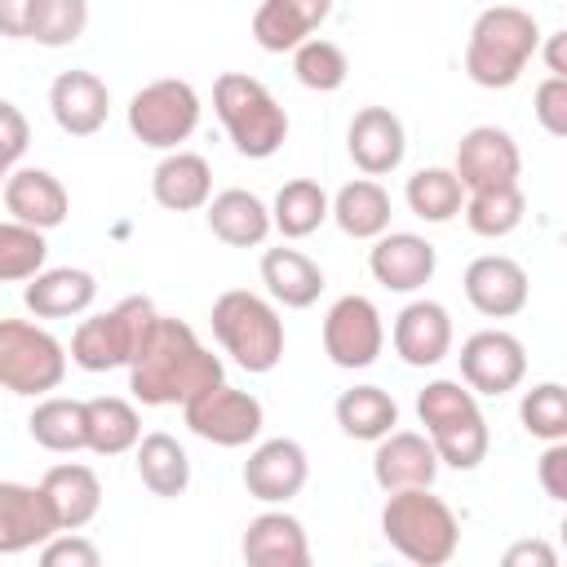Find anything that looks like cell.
<instances>
[{"mask_svg":"<svg viewBox=\"0 0 567 567\" xmlns=\"http://www.w3.org/2000/svg\"><path fill=\"white\" fill-rule=\"evenodd\" d=\"M217 381H226V368L195 337V328L173 319V315H155L133 363H128L133 399L146 408H173V403H186Z\"/></svg>","mask_w":567,"mask_h":567,"instance_id":"6da1fadb","label":"cell"},{"mask_svg":"<svg viewBox=\"0 0 567 567\" xmlns=\"http://www.w3.org/2000/svg\"><path fill=\"white\" fill-rule=\"evenodd\" d=\"M540 44V27L518 4H492L474 18L465 40V75L478 89H509L518 84L523 66Z\"/></svg>","mask_w":567,"mask_h":567,"instance_id":"7a4b0ae2","label":"cell"},{"mask_svg":"<svg viewBox=\"0 0 567 567\" xmlns=\"http://www.w3.org/2000/svg\"><path fill=\"white\" fill-rule=\"evenodd\" d=\"M416 416L439 452V465H452V470H478L487 461V447H492V434H487V421L478 412V399L470 385L461 381H430L421 394H416Z\"/></svg>","mask_w":567,"mask_h":567,"instance_id":"3957f363","label":"cell"},{"mask_svg":"<svg viewBox=\"0 0 567 567\" xmlns=\"http://www.w3.org/2000/svg\"><path fill=\"white\" fill-rule=\"evenodd\" d=\"M381 536L416 567H443L461 545V523L430 487H403L385 496Z\"/></svg>","mask_w":567,"mask_h":567,"instance_id":"277c9868","label":"cell"},{"mask_svg":"<svg viewBox=\"0 0 567 567\" xmlns=\"http://www.w3.org/2000/svg\"><path fill=\"white\" fill-rule=\"evenodd\" d=\"M213 111L226 124V133L244 159H270L288 137V111L275 102V93L261 80H252L244 71L217 75Z\"/></svg>","mask_w":567,"mask_h":567,"instance_id":"5b68a950","label":"cell"},{"mask_svg":"<svg viewBox=\"0 0 567 567\" xmlns=\"http://www.w3.org/2000/svg\"><path fill=\"white\" fill-rule=\"evenodd\" d=\"M213 337L244 372H270L284 359V319L248 288H230L213 301Z\"/></svg>","mask_w":567,"mask_h":567,"instance_id":"8992f818","label":"cell"},{"mask_svg":"<svg viewBox=\"0 0 567 567\" xmlns=\"http://www.w3.org/2000/svg\"><path fill=\"white\" fill-rule=\"evenodd\" d=\"M155 301L151 297H124L102 315L80 319L75 337H71V363L84 372H111V368H128L151 319H155Z\"/></svg>","mask_w":567,"mask_h":567,"instance_id":"52a82bcc","label":"cell"},{"mask_svg":"<svg viewBox=\"0 0 567 567\" xmlns=\"http://www.w3.org/2000/svg\"><path fill=\"white\" fill-rule=\"evenodd\" d=\"M66 377V346L31 323V319H0V390L40 399L58 390Z\"/></svg>","mask_w":567,"mask_h":567,"instance_id":"ba28073f","label":"cell"},{"mask_svg":"<svg viewBox=\"0 0 567 567\" xmlns=\"http://www.w3.org/2000/svg\"><path fill=\"white\" fill-rule=\"evenodd\" d=\"M128 128L142 146L177 151L199 128V93L186 80H151L128 102Z\"/></svg>","mask_w":567,"mask_h":567,"instance_id":"9c48e42d","label":"cell"},{"mask_svg":"<svg viewBox=\"0 0 567 567\" xmlns=\"http://www.w3.org/2000/svg\"><path fill=\"white\" fill-rule=\"evenodd\" d=\"M182 416L190 425V434H199L204 443H217V447H244L261 434V403L248 394V390H235L226 381L199 390L195 399L182 403Z\"/></svg>","mask_w":567,"mask_h":567,"instance_id":"30bf717a","label":"cell"},{"mask_svg":"<svg viewBox=\"0 0 567 567\" xmlns=\"http://www.w3.org/2000/svg\"><path fill=\"white\" fill-rule=\"evenodd\" d=\"M385 346V323L381 310L372 306V297L363 292H346L328 306L323 315V354L337 368H372L377 354Z\"/></svg>","mask_w":567,"mask_h":567,"instance_id":"8fae6325","label":"cell"},{"mask_svg":"<svg viewBox=\"0 0 567 567\" xmlns=\"http://www.w3.org/2000/svg\"><path fill=\"white\" fill-rule=\"evenodd\" d=\"M461 377L474 394H492V399L509 394L527 377V350L514 332L483 328V332L465 337V346H461Z\"/></svg>","mask_w":567,"mask_h":567,"instance_id":"7c38bea8","label":"cell"},{"mask_svg":"<svg viewBox=\"0 0 567 567\" xmlns=\"http://www.w3.org/2000/svg\"><path fill=\"white\" fill-rule=\"evenodd\" d=\"M518 168H523V155H518V142L496 128V124H478L470 128L461 142H456V182L470 190H492V186H514L518 182Z\"/></svg>","mask_w":567,"mask_h":567,"instance_id":"4fadbf2b","label":"cell"},{"mask_svg":"<svg viewBox=\"0 0 567 567\" xmlns=\"http://www.w3.org/2000/svg\"><path fill=\"white\" fill-rule=\"evenodd\" d=\"M306 478H310V461L297 439H266L244 461V487L252 501L266 505H288L306 487Z\"/></svg>","mask_w":567,"mask_h":567,"instance_id":"5bb4252c","label":"cell"},{"mask_svg":"<svg viewBox=\"0 0 567 567\" xmlns=\"http://www.w3.org/2000/svg\"><path fill=\"white\" fill-rule=\"evenodd\" d=\"M434 266H439V252L425 235H412V230H381L372 252H368V270L381 288L390 292H416L434 279Z\"/></svg>","mask_w":567,"mask_h":567,"instance_id":"9a60e30c","label":"cell"},{"mask_svg":"<svg viewBox=\"0 0 567 567\" xmlns=\"http://www.w3.org/2000/svg\"><path fill=\"white\" fill-rule=\"evenodd\" d=\"M372 478L381 492H403V487H430L439 478V452L430 434L416 430H390L377 439L372 456Z\"/></svg>","mask_w":567,"mask_h":567,"instance_id":"2e32d148","label":"cell"},{"mask_svg":"<svg viewBox=\"0 0 567 567\" xmlns=\"http://www.w3.org/2000/svg\"><path fill=\"white\" fill-rule=\"evenodd\" d=\"M465 301L487 319H509L527 306V270L514 257L487 252L465 266Z\"/></svg>","mask_w":567,"mask_h":567,"instance_id":"e0dca14e","label":"cell"},{"mask_svg":"<svg viewBox=\"0 0 567 567\" xmlns=\"http://www.w3.org/2000/svg\"><path fill=\"white\" fill-rule=\"evenodd\" d=\"M390 337H394V354L408 368H434L452 350V315L439 301L416 297L394 315V332Z\"/></svg>","mask_w":567,"mask_h":567,"instance_id":"ac0fdd59","label":"cell"},{"mask_svg":"<svg viewBox=\"0 0 567 567\" xmlns=\"http://www.w3.org/2000/svg\"><path fill=\"white\" fill-rule=\"evenodd\" d=\"M346 146H350V159H354L368 177H381V173H394V168L403 164L408 133H403V120H399L390 106H363V111H354V120H350Z\"/></svg>","mask_w":567,"mask_h":567,"instance_id":"d6986e66","label":"cell"},{"mask_svg":"<svg viewBox=\"0 0 567 567\" xmlns=\"http://www.w3.org/2000/svg\"><path fill=\"white\" fill-rule=\"evenodd\" d=\"M58 532L53 509L40 487L0 478V554H27L40 549Z\"/></svg>","mask_w":567,"mask_h":567,"instance_id":"ffe728a7","label":"cell"},{"mask_svg":"<svg viewBox=\"0 0 567 567\" xmlns=\"http://www.w3.org/2000/svg\"><path fill=\"white\" fill-rule=\"evenodd\" d=\"M53 124L71 137H93L111 115V93L93 71H62L49 84Z\"/></svg>","mask_w":567,"mask_h":567,"instance_id":"44dd1931","label":"cell"},{"mask_svg":"<svg viewBox=\"0 0 567 567\" xmlns=\"http://www.w3.org/2000/svg\"><path fill=\"white\" fill-rule=\"evenodd\" d=\"M40 492L53 509V523L58 532H80L97 518L102 509V483L89 465L80 461H62V465H49L44 478H40Z\"/></svg>","mask_w":567,"mask_h":567,"instance_id":"7402d4cb","label":"cell"},{"mask_svg":"<svg viewBox=\"0 0 567 567\" xmlns=\"http://www.w3.org/2000/svg\"><path fill=\"white\" fill-rule=\"evenodd\" d=\"M4 208L13 213V221H27L35 230H53L66 221L71 195L49 168H13L4 177Z\"/></svg>","mask_w":567,"mask_h":567,"instance_id":"603a6c76","label":"cell"},{"mask_svg":"<svg viewBox=\"0 0 567 567\" xmlns=\"http://www.w3.org/2000/svg\"><path fill=\"white\" fill-rule=\"evenodd\" d=\"M332 13V0H261L252 13V40L266 53H292Z\"/></svg>","mask_w":567,"mask_h":567,"instance_id":"cb8c5ba5","label":"cell"},{"mask_svg":"<svg viewBox=\"0 0 567 567\" xmlns=\"http://www.w3.org/2000/svg\"><path fill=\"white\" fill-rule=\"evenodd\" d=\"M244 558L252 567H306L310 563V540L306 527L288 509H266L248 523L244 532Z\"/></svg>","mask_w":567,"mask_h":567,"instance_id":"d4e9b609","label":"cell"},{"mask_svg":"<svg viewBox=\"0 0 567 567\" xmlns=\"http://www.w3.org/2000/svg\"><path fill=\"white\" fill-rule=\"evenodd\" d=\"M97 297V279L80 266H53V270H40L27 279L22 288V301L35 319H71V315H84Z\"/></svg>","mask_w":567,"mask_h":567,"instance_id":"484cf974","label":"cell"},{"mask_svg":"<svg viewBox=\"0 0 567 567\" xmlns=\"http://www.w3.org/2000/svg\"><path fill=\"white\" fill-rule=\"evenodd\" d=\"M151 195L168 213H195L213 195V168L195 151H168L151 173Z\"/></svg>","mask_w":567,"mask_h":567,"instance_id":"4316f807","label":"cell"},{"mask_svg":"<svg viewBox=\"0 0 567 567\" xmlns=\"http://www.w3.org/2000/svg\"><path fill=\"white\" fill-rule=\"evenodd\" d=\"M204 217H208V230L230 248H257L270 235V208L244 186L208 195Z\"/></svg>","mask_w":567,"mask_h":567,"instance_id":"83f0119b","label":"cell"},{"mask_svg":"<svg viewBox=\"0 0 567 567\" xmlns=\"http://www.w3.org/2000/svg\"><path fill=\"white\" fill-rule=\"evenodd\" d=\"M261 284L279 306L306 310L323 292V270L297 248H266L261 252Z\"/></svg>","mask_w":567,"mask_h":567,"instance_id":"f1b7e54d","label":"cell"},{"mask_svg":"<svg viewBox=\"0 0 567 567\" xmlns=\"http://www.w3.org/2000/svg\"><path fill=\"white\" fill-rule=\"evenodd\" d=\"M328 217L341 226V235L350 239H377L381 230H390V195L381 182L372 177H354L346 182L332 199H328Z\"/></svg>","mask_w":567,"mask_h":567,"instance_id":"f546056e","label":"cell"},{"mask_svg":"<svg viewBox=\"0 0 567 567\" xmlns=\"http://www.w3.org/2000/svg\"><path fill=\"white\" fill-rule=\"evenodd\" d=\"M84 430H89V452L97 456H120V452H133L137 439H142V416L128 399L120 394H97V399H84Z\"/></svg>","mask_w":567,"mask_h":567,"instance_id":"4dcf8cb0","label":"cell"},{"mask_svg":"<svg viewBox=\"0 0 567 567\" xmlns=\"http://www.w3.org/2000/svg\"><path fill=\"white\" fill-rule=\"evenodd\" d=\"M133 452H137V478H142V487L151 496L173 501V496H182L190 487V456L173 434H164V430L142 434Z\"/></svg>","mask_w":567,"mask_h":567,"instance_id":"1f68e13d","label":"cell"},{"mask_svg":"<svg viewBox=\"0 0 567 567\" xmlns=\"http://www.w3.org/2000/svg\"><path fill=\"white\" fill-rule=\"evenodd\" d=\"M337 425L341 434L350 439H363V443H377L381 434H390L399 425V403L381 390V385H354V390H341L337 399Z\"/></svg>","mask_w":567,"mask_h":567,"instance_id":"d6a6232c","label":"cell"},{"mask_svg":"<svg viewBox=\"0 0 567 567\" xmlns=\"http://www.w3.org/2000/svg\"><path fill=\"white\" fill-rule=\"evenodd\" d=\"M27 430L44 452H80L89 443L84 403L80 399H62V394H40V403L27 416Z\"/></svg>","mask_w":567,"mask_h":567,"instance_id":"836d02e7","label":"cell"},{"mask_svg":"<svg viewBox=\"0 0 567 567\" xmlns=\"http://www.w3.org/2000/svg\"><path fill=\"white\" fill-rule=\"evenodd\" d=\"M323 221H328V195H323L319 182L292 177V182L279 186L275 208H270V226H275L284 239H306V235H315Z\"/></svg>","mask_w":567,"mask_h":567,"instance_id":"e575fe53","label":"cell"},{"mask_svg":"<svg viewBox=\"0 0 567 567\" xmlns=\"http://www.w3.org/2000/svg\"><path fill=\"white\" fill-rule=\"evenodd\" d=\"M461 213H465V226H470L474 235L501 239V235L518 230V221H523V213H527V199H523V190H518V182H514V186L470 190V199L461 204Z\"/></svg>","mask_w":567,"mask_h":567,"instance_id":"d590c367","label":"cell"},{"mask_svg":"<svg viewBox=\"0 0 567 567\" xmlns=\"http://www.w3.org/2000/svg\"><path fill=\"white\" fill-rule=\"evenodd\" d=\"M408 208L421 217V221H452L465 204V186L456 182L452 168H421L408 177V190H403Z\"/></svg>","mask_w":567,"mask_h":567,"instance_id":"8d00e7d4","label":"cell"},{"mask_svg":"<svg viewBox=\"0 0 567 567\" xmlns=\"http://www.w3.org/2000/svg\"><path fill=\"white\" fill-rule=\"evenodd\" d=\"M84 27H89V0H31L27 40L44 49H66L84 35Z\"/></svg>","mask_w":567,"mask_h":567,"instance_id":"74e56055","label":"cell"},{"mask_svg":"<svg viewBox=\"0 0 567 567\" xmlns=\"http://www.w3.org/2000/svg\"><path fill=\"white\" fill-rule=\"evenodd\" d=\"M49 244L44 230L27 226V221H0V284H27L31 275L44 270Z\"/></svg>","mask_w":567,"mask_h":567,"instance_id":"f35d334b","label":"cell"},{"mask_svg":"<svg viewBox=\"0 0 567 567\" xmlns=\"http://www.w3.org/2000/svg\"><path fill=\"white\" fill-rule=\"evenodd\" d=\"M292 75H297L306 89H315V93H337V89L346 84V75H350V62H346L341 44L310 35V40H301V44L292 49Z\"/></svg>","mask_w":567,"mask_h":567,"instance_id":"ab89813d","label":"cell"},{"mask_svg":"<svg viewBox=\"0 0 567 567\" xmlns=\"http://www.w3.org/2000/svg\"><path fill=\"white\" fill-rule=\"evenodd\" d=\"M518 421L532 439H545V443H558L567 439V390L558 381H540L523 394L518 403Z\"/></svg>","mask_w":567,"mask_h":567,"instance_id":"60d3db41","label":"cell"},{"mask_svg":"<svg viewBox=\"0 0 567 567\" xmlns=\"http://www.w3.org/2000/svg\"><path fill=\"white\" fill-rule=\"evenodd\" d=\"M40 563L44 567H97L102 563V549L93 540H84L80 532H53L40 545Z\"/></svg>","mask_w":567,"mask_h":567,"instance_id":"b9f144b4","label":"cell"},{"mask_svg":"<svg viewBox=\"0 0 567 567\" xmlns=\"http://www.w3.org/2000/svg\"><path fill=\"white\" fill-rule=\"evenodd\" d=\"M532 102H536L532 111H536L540 128H545L549 137H567V75H549V80H540Z\"/></svg>","mask_w":567,"mask_h":567,"instance_id":"7bdbcfd3","label":"cell"},{"mask_svg":"<svg viewBox=\"0 0 567 567\" xmlns=\"http://www.w3.org/2000/svg\"><path fill=\"white\" fill-rule=\"evenodd\" d=\"M27 142H31V124H27V115H22L13 102L0 97V159L13 168V164L22 159V151H27Z\"/></svg>","mask_w":567,"mask_h":567,"instance_id":"ee69618b","label":"cell"},{"mask_svg":"<svg viewBox=\"0 0 567 567\" xmlns=\"http://www.w3.org/2000/svg\"><path fill=\"white\" fill-rule=\"evenodd\" d=\"M540 487L549 501H567V439L540 452Z\"/></svg>","mask_w":567,"mask_h":567,"instance_id":"f6af8a7d","label":"cell"},{"mask_svg":"<svg viewBox=\"0 0 567 567\" xmlns=\"http://www.w3.org/2000/svg\"><path fill=\"white\" fill-rule=\"evenodd\" d=\"M523 563H536V567H554L558 554L545 545V540H518L505 549V567H523Z\"/></svg>","mask_w":567,"mask_h":567,"instance_id":"bcb514c9","label":"cell"},{"mask_svg":"<svg viewBox=\"0 0 567 567\" xmlns=\"http://www.w3.org/2000/svg\"><path fill=\"white\" fill-rule=\"evenodd\" d=\"M27 22H31V0H0V35L27 40Z\"/></svg>","mask_w":567,"mask_h":567,"instance_id":"7dc6e473","label":"cell"},{"mask_svg":"<svg viewBox=\"0 0 567 567\" xmlns=\"http://www.w3.org/2000/svg\"><path fill=\"white\" fill-rule=\"evenodd\" d=\"M563 44H567V31H554L549 44H545V62H549V75H567V62H563Z\"/></svg>","mask_w":567,"mask_h":567,"instance_id":"c3c4849f","label":"cell"},{"mask_svg":"<svg viewBox=\"0 0 567 567\" xmlns=\"http://www.w3.org/2000/svg\"><path fill=\"white\" fill-rule=\"evenodd\" d=\"M9 173H13V168H9L4 159H0V186H4V177H9Z\"/></svg>","mask_w":567,"mask_h":567,"instance_id":"681fc988","label":"cell"}]
</instances>
